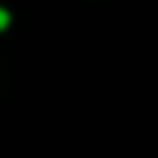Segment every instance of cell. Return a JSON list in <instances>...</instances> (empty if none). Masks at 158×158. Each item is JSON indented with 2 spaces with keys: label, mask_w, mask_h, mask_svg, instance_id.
Returning <instances> with one entry per match:
<instances>
[{
  "label": "cell",
  "mask_w": 158,
  "mask_h": 158,
  "mask_svg": "<svg viewBox=\"0 0 158 158\" xmlns=\"http://www.w3.org/2000/svg\"><path fill=\"white\" fill-rule=\"evenodd\" d=\"M6 27H9V12L0 9V29H6Z\"/></svg>",
  "instance_id": "1"
}]
</instances>
